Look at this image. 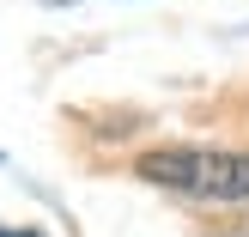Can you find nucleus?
<instances>
[{
    "instance_id": "f257e3e1",
    "label": "nucleus",
    "mask_w": 249,
    "mask_h": 237,
    "mask_svg": "<svg viewBox=\"0 0 249 237\" xmlns=\"http://www.w3.org/2000/svg\"><path fill=\"white\" fill-rule=\"evenodd\" d=\"M140 182L170 189L182 201L207 207H243L249 201V152H219V146H158L140 152Z\"/></svg>"
},
{
    "instance_id": "f03ea898",
    "label": "nucleus",
    "mask_w": 249,
    "mask_h": 237,
    "mask_svg": "<svg viewBox=\"0 0 249 237\" xmlns=\"http://www.w3.org/2000/svg\"><path fill=\"white\" fill-rule=\"evenodd\" d=\"M49 6H67V0H49Z\"/></svg>"
}]
</instances>
